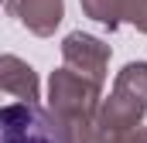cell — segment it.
<instances>
[{
	"instance_id": "6da1fadb",
	"label": "cell",
	"mask_w": 147,
	"mask_h": 143,
	"mask_svg": "<svg viewBox=\"0 0 147 143\" xmlns=\"http://www.w3.org/2000/svg\"><path fill=\"white\" fill-rule=\"evenodd\" d=\"M0 143H65L62 126L34 102L0 106Z\"/></svg>"
}]
</instances>
